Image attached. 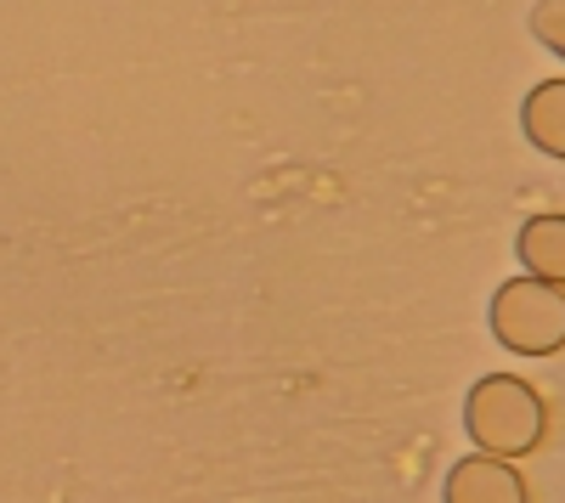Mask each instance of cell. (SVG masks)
Segmentation results:
<instances>
[{
  "label": "cell",
  "instance_id": "obj_1",
  "mask_svg": "<svg viewBox=\"0 0 565 503\" xmlns=\"http://www.w3.org/2000/svg\"><path fill=\"white\" fill-rule=\"evenodd\" d=\"M463 430L476 452L492 459H532L548 441V402L521 374H487L463 396Z\"/></svg>",
  "mask_w": 565,
  "mask_h": 503
},
{
  "label": "cell",
  "instance_id": "obj_2",
  "mask_svg": "<svg viewBox=\"0 0 565 503\" xmlns=\"http://www.w3.org/2000/svg\"><path fill=\"white\" fill-rule=\"evenodd\" d=\"M492 340L514 356L565 351V289L543 278H509L492 295Z\"/></svg>",
  "mask_w": 565,
  "mask_h": 503
},
{
  "label": "cell",
  "instance_id": "obj_3",
  "mask_svg": "<svg viewBox=\"0 0 565 503\" xmlns=\"http://www.w3.org/2000/svg\"><path fill=\"white\" fill-rule=\"evenodd\" d=\"M441 503H532V486L514 459H492V452H469L447 470Z\"/></svg>",
  "mask_w": 565,
  "mask_h": 503
},
{
  "label": "cell",
  "instance_id": "obj_4",
  "mask_svg": "<svg viewBox=\"0 0 565 503\" xmlns=\"http://www.w3.org/2000/svg\"><path fill=\"white\" fill-rule=\"evenodd\" d=\"M514 255H521V271L526 278H543L554 289H565V215L548 210V215H532L514 238Z\"/></svg>",
  "mask_w": 565,
  "mask_h": 503
},
{
  "label": "cell",
  "instance_id": "obj_5",
  "mask_svg": "<svg viewBox=\"0 0 565 503\" xmlns=\"http://www.w3.org/2000/svg\"><path fill=\"white\" fill-rule=\"evenodd\" d=\"M521 130L526 142L548 159H565V79H543L521 103Z\"/></svg>",
  "mask_w": 565,
  "mask_h": 503
},
{
  "label": "cell",
  "instance_id": "obj_6",
  "mask_svg": "<svg viewBox=\"0 0 565 503\" xmlns=\"http://www.w3.org/2000/svg\"><path fill=\"white\" fill-rule=\"evenodd\" d=\"M532 34H537V45H548V52L565 63V0H537L532 7Z\"/></svg>",
  "mask_w": 565,
  "mask_h": 503
}]
</instances>
